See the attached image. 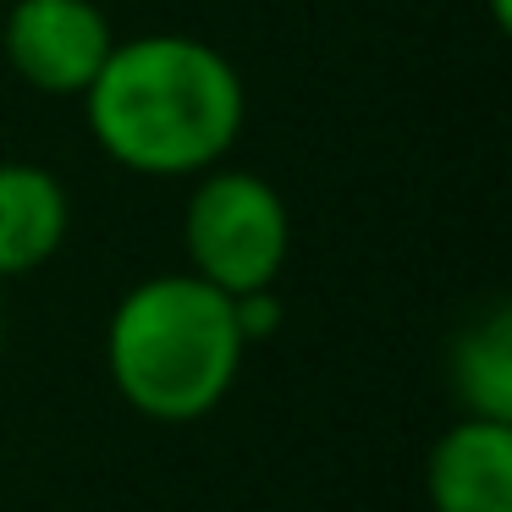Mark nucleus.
<instances>
[{
  "mask_svg": "<svg viewBox=\"0 0 512 512\" xmlns=\"http://www.w3.org/2000/svg\"><path fill=\"white\" fill-rule=\"evenodd\" d=\"M116 50V28L94 0H12L0 17V56L34 94L83 100Z\"/></svg>",
  "mask_w": 512,
  "mask_h": 512,
  "instance_id": "4",
  "label": "nucleus"
},
{
  "mask_svg": "<svg viewBox=\"0 0 512 512\" xmlns=\"http://www.w3.org/2000/svg\"><path fill=\"white\" fill-rule=\"evenodd\" d=\"M490 17H496V23L507 28V0H490Z\"/></svg>",
  "mask_w": 512,
  "mask_h": 512,
  "instance_id": "10",
  "label": "nucleus"
},
{
  "mask_svg": "<svg viewBox=\"0 0 512 512\" xmlns=\"http://www.w3.org/2000/svg\"><path fill=\"white\" fill-rule=\"evenodd\" d=\"M67 182L39 160H0V287L45 270L67 248Z\"/></svg>",
  "mask_w": 512,
  "mask_h": 512,
  "instance_id": "6",
  "label": "nucleus"
},
{
  "mask_svg": "<svg viewBox=\"0 0 512 512\" xmlns=\"http://www.w3.org/2000/svg\"><path fill=\"white\" fill-rule=\"evenodd\" d=\"M83 122L105 160L133 177H199L221 166L248 122L243 72L193 34L116 39L83 94Z\"/></svg>",
  "mask_w": 512,
  "mask_h": 512,
  "instance_id": "1",
  "label": "nucleus"
},
{
  "mask_svg": "<svg viewBox=\"0 0 512 512\" xmlns=\"http://www.w3.org/2000/svg\"><path fill=\"white\" fill-rule=\"evenodd\" d=\"M0 353H6V287H0Z\"/></svg>",
  "mask_w": 512,
  "mask_h": 512,
  "instance_id": "9",
  "label": "nucleus"
},
{
  "mask_svg": "<svg viewBox=\"0 0 512 512\" xmlns=\"http://www.w3.org/2000/svg\"><path fill=\"white\" fill-rule=\"evenodd\" d=\"M232 314H237V331H243V342H270V336L281 331V320H287V309H281V292L276 287H259V292H243V298H232Z\"/></svg>",
  "mask_w": 512,
  "mask_h": 512,
  "instance_id": "8",
  "label": "nucleus"
},
{
  "mask_svg": "<svg viewBox=\"0 0 512 512\" xmlns=\"http://www.w3.org/2000/svg\"><path fill=\"white\" fill-rule=\"evenodd\" d=\"M446 375H452V397L468 419L512 424V314L501 303L457 331Z\"/></svg>",
  "mask_w": 512,
  "mask_h": 512,
  "instance_id": "7",
  "label": "nucleus"
},
{
  "mask_svg": "<svg viewBox=\"0 0 512 512\" xmlns=\"http://www.w3.org/2000/svg\"><path fill=\"white\" fill-rule=\"evenodd\" d=\"M182 259L226 298L276 287L292 259V210L276 182L243 166H210L182 204Z\"/></svg>",
  "mask_w": 512,
  "mask_h": 512,
  "instance_id": "3",
  "label": "nucleus"
},
{
  "mask_svg": "<svg viewBox=\"0 0 512 512\" xmlns=\"http://www.w3.org/2000/svg\"><path fill=\"white\" fill-rule=\"evenodd\" d=\"M248 342L232 298L193 270H160L116 298L105 320V375L149 424H199L232 397Z\"/></svg>",
  "mask_w": 512,
  "mask_h": 512,
  "instance_id": "2",
  "label": "nucleus"
},
{
  "mask_svg": "<svg viewBox=\"0 0 512 512\" xmlns=\"http://www.w3.org/2000/svg\"><path fill=\"white\" fill-rule=\"evenodd\" d=\"M424 496L435 512H512V424L463 413L441 430L424 463Z\"/></svg>",
  "mask_w": 512,
  "mask_h": 512,
  "instance_id": "5",
  "label": "nucleus"
}]
</instances>
